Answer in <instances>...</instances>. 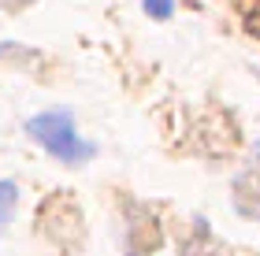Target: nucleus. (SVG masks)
<instances>
[{"mask_svg": "<svg viewBox=\"0 0 260 256\" xmlns=\"http://www.w3.org/2000/svg\"><path fill=\"white\" fill-rule=\"evenodd\" d=\"M15 204H19V186H15V178H0V230L11 223Z\"/></svg>", "mask_w": 260, "mask_h": 256, "instance_id": "2", "label": "nucleus"}, {"mask_svg": "<svg viewBox=\"0 0 260 256\" xmlns=\"http://www.w3.org/2000/svg\"><path fill=\"white\" fill-rule=\"evenodd\" d=\"M149 19H171L175 15V0H141Z\"/></svg>", "mask_w": 260, "mask_h": 256, "instance_id": "3", "label": "nucleus"}, {"mask_svg": "<svg viewBox=\"0 0 260 256\" xmlns=\"http://www.w3.org/2000/svg\"><path fill=\"white\" fill-rule=\"evenodd\" d=\"M26 137L38 149H45L49 156H56L60 164L67 167H78V164H89L93 156H97V145L86 141V137L78 134L75 126V115L67 108H45L38 115H30L26 119Z\"/></svg>", "mask_w": 260, "mask_h": 256, "instance_id": "1", "label": "nucleus"}]
</instances>
